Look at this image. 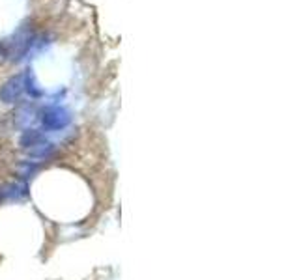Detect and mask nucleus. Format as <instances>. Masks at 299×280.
Masks as SVG:
<instances>
[{
	"mask_svg": "<svg viewBox=\"0 0 299 280\" xmlns=\"http://www.w3.org/2000/svg\"><path fill=\"white\" fill-rule=\"evenodd\" d=\"M41 122L47 129H54V131H58V129H64V127H68L71 122V112L68 108H64V106H47L43 110V116H41Z\"/></svg>",
	"mask_w": 299,
	"mask_h": 280,
	"instance_id": "obj_1",
	"label": "nucleus"
},
{
	"mask_svg": "<svg viewBox=\"0 0 299 280\" xmlns=\"http://www.w3.org/2000/svg\"><path fill=\"white\" fill-rule=\"evenodd\" d=\"M23 92H25V75H15L9 80H6L4 86L0 88V101L15 103Z\"/></svg>",
	"mask_w": 299,
	"mask_h": 280,
	"instance_id": "obj_2",
	"label": "nucleus"
}]
</instances>
